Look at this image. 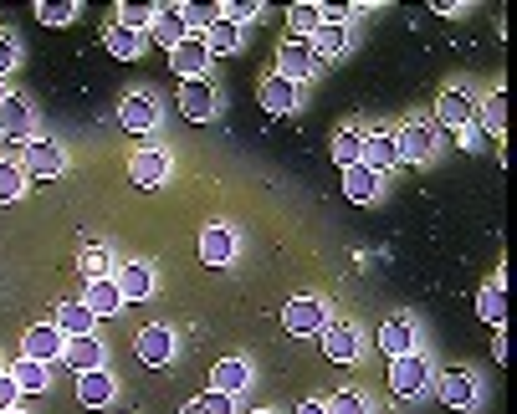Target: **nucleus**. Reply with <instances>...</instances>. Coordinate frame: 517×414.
Instances as JSON below:
<instances>
[{"instance_id": "49", "label": "nucleus", "mask_w": 517, "mask_h": 414, "mask_svg": "<svg viewBox=\"0 0 517 414\" xmlns=\"http://www.w3.org/2000/svg\"><path fill=\"white\" fill-rule=\"evenodd\" d=\"M0 103H6V87H0Z\"/></svg>"}, {"instance_id": "22", "label": "nucleus", "mask_w": 517, "mask_h": 414, "mask_svg": "<svg viewBox=\"0 0 517 414\" xmlns=\"http://www.w3.org/2000/svg\"><path fill=\"white\" fill-rule=\"evenodd\" d=\"M441 399L451 409H471V404H477V379H471L466 368H446V374H441Z\"/></svg>"}, {"instance_id": "30", "label": "nucleus", "mask_w": 517, "mask_h": 414, "mask_svg": "<svg viewBox=\"0 0 517 414\" xmlns=\"http://www.w3.org/2000/svg\"><path fill=\"white\" fill-rule=\"evenodd\" d=\"M93 322H98V317L82 307V302H62V307H57V328H62L67 338H88Z\"/></svg>"}, {"instance_id": "2", "label": "nucleus", "mask_w": 517, "mask_h": 414, "mask_svg": "<svg viewBox=\"0 0 517 414\" xmlns=\"http://www.w3.org/2000/svg\"><path fill=\"white\" fill-rule=\"evenodd\" d=\"M282 328H287V338L323 333V328H328V307H323L318 297H292V302L282 307Z\"/></svg>"}, {"instance_id": "26", "label": "nucleus", "mask_w": 517, "mask_h": 414, "mask_svg": "<svg viewBox=\"0 0 517 414\" xmlns=\"http://www.w3.org/2000/svg\"><path fill=\"white\" fill-rule=\"evenodd\" d=\"M343 195H349L354 205H369L379 195V174L364 169V164H349V169H343Z\"/></svg>"}, {"instance_id": "47", "label": "nucleus", "mask_w": 517, "mask_h": 414, "mask_svg": "<svg viewBox=\"0 0 517 414\" xmlns=\"http://www.w3.org/2000/svg\"><path fill=\"white\" fill-rule=\"evenodd\" d=\"M251 414H272V409H251Z\"/></svg>"}, {"instance_id": "50", "label": "nucleus", "mask_w": 517, "mask_h": 414, "mask_svg": "<svg viewBox=\"0 0 517 414\" xmlns=\"http://www.w3.org/2000/svg\"><path fill=\"white\" fill-rule=\"evenodd\" d=\"M0 374H6V368H0Z\"/></svg>"}, {"instance_id": "38", "label": "nucleus", "mask_w": 517, "mask_h": 414, "mask_svg": "<svg viewBox=\"0 0 517 414\" xmlns=\"http://www.w3.org/2000/svg\"><path fill=\"white\" fill-rule=\"evenodd\" d=\"M323 409H328V414H369V404H364V394H359V389H338Z\"/></svg>"}, {"instance_id": "9", "label": "nucleus", "mask_w": 517, "mask_h": 414, "mask_svg": "<svg viewBox=\"0 0 517 414\" xmlns=\"http://www.w3.org/2000/svg\"><path fill=\"white\" fill-rule=\"evenodd\" d=\"M0 138H11V144H31V103L6 92V103H0Z\"/></svg>"}, {"instance_id": "27", "label": "nucleus", "mask_w": 517, "mask_h": 414, "mask_svg": "<svg viewBox=\"0 0 517 414\" xmlns=\"http://www.w3.org/2000/svg\"><path fill=\"white\" fill-rule=\"evenodd\" d=\"M379 348L390 353V358H400V353H415V328H410V317H390L379 328Z\"/></svg>"}, {"instance_id": "25", "label": "nucleus", "mask_w": 517, "mask_h": 414, "mask_svg": "<svg viewBox=\"0 0 517 414\" xmlns=\"http://www.w3.org/2000/svg\"><path fill=\"white\" fill-rule=\"evenodd\" d=\"M103 46L118 57V62H134V57H144L149 52V36H139V31H123V26H108L103 31Z\"/></svg>"}, {"instance_id": "7", "label": "nucleus", "mask_w": 517, "mask_h": 414, "mask_svg": "<svg viewBox=\"0 0 517 414\" xmlns=\"http://www.w3.org/2000/svg\"><path fill=\"white\" fill-rule=\"evenodd\" d=\"M128 179H134V190H159L169 179V154L164 149H139L128 159Z\"/></svg>"}, {"instance_id": "46", "label": "nucleus", "mask_w": 517, "mask_h": 414, "mask_svg": "<svg viewBox=\"0 0 517 414\" xmlns=\"http://www.w3.org/2000/svg\"><path fill=\"white\" fill-rule=\"evenodd\" d=\"M180 414H205V409H200V399H190V404H185Z\"/></svg>"}, {"instance_id": "35", "label": "nucleus", "mask_w": 517, "mask_h": 414, "mask_svg": "<svg viewBox=\"0 0 517 414\" xmlns=\"http://www.w3.org/2000/svg\"><path fill=\"white\" fill-rule=\"evenodd\" d=\"M21 195H26V169H21V159H0V205L21 200Z\"/></svg>"}, {"instance_id": "3", "label": "nucleus", "mask_w": 517, "mask_h": 414, "mask_svg": "<svg viewBox=\"0 0 517 414\" xmlns=\"http://www.w3.org/2000/svg\"><path fill=\"white\" fill-rule=\"evenodd\" d=\"M395 149L405 164H425L430 154H436V128H430L425 118H410L400 133H395Z\"/></svg>"}, {"instance_id": "28", "label": "nucleus", "mask_w": 517, "mask_h": 414, "mask_svg": "<svg viewBox=\"0 0 517 414\" xmlns=\"http://www.w3.org/2000/svg\"><path fill=\"white\" fill-rule=\"evenodd\" d=\"M205 52H210V57H231V52H241V26H231V21H210V26H205Z\"/></svg>"}, {"instance_id": "31", "label": "nucleus", "mask_w": 517, "mask_h": 414, "mask_svg": "<svg viewBox=\"0 0 517 414\" xmlns=\"http://www.w3.org/2000/svg\"><path fill=\"white\" fill-rule=\"evenodd\" d=\"M318 26H323V11H318V0H297V6L287 11V31H292L297 41H308Z\"/></svg>"}, {"instance_id": "42", "label": "nucleus", "mask_w": 517, "mask_h": 414, "mask_svg": "<svg viewBox=\"0 0 517 414\" xmlns=\"http://www.w3.org/2000/svg\"><path fill=\"white\" fill-rule=\"evenodd\" d=\"M200 409H205V414H236V404H231V394H215V389H210V394L200 399Z\"/></svg>"}, {"instance_id": "15", "label": "nucleus", "mask_w": 517, "mask_h": 414, "mask_svg": "<svg viewBox=\"0 0 517 414\" xmlns=\"http://www.w3.org/2000/svg\"><path fill=\"white\" fill-rule=\"evenodd\" d=\"M77 302L88 307L93 317H118V312H123V292H118L113 276H103V282H88V292H82Z\"/></svg>"}, {"instance_id": "20", "label": "nucleus", "mask_w": 517, "mask_h": 414, "mask_svg": "<svg viewBox=\"0 0 517 414\" xmlns=\"http://www.w3.org/2000/svg\"><path fill=\"white\" fill-rule=\"evenodd\" d=\"M118 292H123V302H144V297H154V271L144 266V261H128L118 276Z\"/></svg>"}, {"instance_id": "48", "label": "nucleus", "mask_w": 517, "mask_h": 414, "mask_svg": "<svg viewBox=\"0 0 517 414\" xmlns=\"http://www.w3.org/2000/svg\"><path fill=\"white\" fill-rule=\"evenodd\" d=\"M6 414H26V409H6Z\"/></svg>"}, {"instance_id": "18", "label": "nucleus", "mask_w": 517, "mask_h": 414, "mask_svg": "<svg viewBox=\"0 0 517 414\" xmlns=\"http://www.w3.org/2000/svg\"><path fill=\"white\" fill-rule=\"evenodd\" d=\"M190 31H185V16H180V6H159V16H154V26H149V46H175L185 41Z\"/></svg>"}, {"instance_id": "14", "label": "nucleus", "mask_w": 517, "mask_h": 414, "mask_svg": "<svg viewBox=\"0 0 517 414\" xmlns=\"http://www.w3.org/2000/svg\"><path fill=\"white\" fill-rule=\"evenodd\" d=\"M180 113H185L190 123H205V118L215 113V87H210V77H195V82L180 87Z\"/></svg>"}, {"instance_id": "21", "label": "nucleus", "mask_w": 517, "mask_h": 414, "mask_svg": "<svg viewBox=\"0 0 517 414\" xmlns=\"http://www.w3.org/2000/svg\"><path fill=\"white\" fill-rule=\"evenodd\" d=\"M246 384H251V368H246L241 358H221V363L210 368V389H215V394H231V399H236Z\"/></svg>"}, {"instance_id": "41", "label": "nucleus", "mask_w": 517, "mask_h": 414, "mask_svg": "<svg viewBox=\"0 0 517 414\" xmlns=\"http://www.w3.org/2000/svg\"><path fill=\"white\" fill-rule=\"evenodd\" d=\"M256 16V0H221V21H231V26H246Z\"/></svg>"}, {"instance_id": "4", "label": "nucleus", "mask_w": 517, "mask_h": 414, "mask_svg": "<svg viewBox=\"0 0 517 414\" xmlns=\"http://www.w3.org/2000/svg\"><path fill=\"white\" fill-rule=\"evenodd\" d=\"M425 384H430V368H425L420 353H400V358H390V389H395L400 399H415Z\"/></svg>"}, {"instance_id": "16", "label": "nucleus", "mask_w": 517, "mask_h": 414, "mask_svg": "<svg viewBox=\"0 0 517 414\" xmlns=\"http://www.w3.org/2000/svg\"><path fill=\"white\" fill-rule=\"evenodd\" d=\"M308 52H313V62H338L343 52H349V26H318L313 36H308Z\"/></svg>"}, {"instance_id": "23", "label": "nucleus", "mask_w": 517, "mask_h": 414, "mask_svg": "<svg viewBox=\"0 0 517 414\" xmlns=\"http://www.w3.org/2000/svg\"><path fill=\"white\" fill-rule=\"evenodd\" d=\"M436 118L446 123V128H466L471 118H477V108H471V98L461 87H446L441 98H436Z\"/></svg>"}, {"instance_id": "12", "label": "nucleus", "mask_w": 517, "mask_h": 414, "mask_svg": "<svg viewBox=\"0 0 517 414\" xmlns=\"http://www.w3.org/2000/svg\"><path fill=\"white\" fill-rule=\"evenodd\" d=\"M318 338H323V353L333 363H354L359 358V328H354V322H328Z\"/></svg>"}, {"instance_id": "6", "label": "nucleus", "mask_w": 517, "mask_h": 414, "mask_svg": "<svg viewBox=\"0 0 517 414\" xmlns=\"http://www.w3.org/2000/svg\"><path fill=\"white\" fill-rule=\"evenodd\" d=\"M134 353H139V363L164 368L169 358H175V333H169L164 322H149V328H139V338H134Z\"/></svg>"}, {"instance_id": "36", "label": "nucleus", "mask_w": 517, "mask_h": 414, "mask_svg": "<svg viewBox=\"0 0 517 414\" xmlns=\"http://www.w3.org/2000/svg\"><path fill=\"white\" fill-rule=\"evenodd\" d=\"M154 16H159V6H118V21H113V26H123V31H139V36H149Z\"/></svg>"}, {"instance_id": "11", "label": "nucleus", "mask_w": 517, "mask_h": 414, "mask_svg": "<svg viewBox=\"0 0 517 414\" xmlns=\"http://www.w3.org/2000/svg\"><path fill=\"white\" fill-rule=\"evenodd\" d=\"M236 256V230L231 225H205L200 230V261L205 266H231Z\"/></svg>"}, {"instance_id": "8", "label": "nucleus", "mask_w": 517, "mask_h": 414, "mask_svg": "<svg viewBox=\"0 0 517 414\" xmlns=\"http://www.w3.org/2000/svg\"><path fill=\"white\" fill-rule=\"evenodd\" d=\"M118 123H123V133H149L159 123V103L149 98V92H128V98L118 103Z\"/></svg>"}, {"instance_id": "5", "label": "nucleus", "mask_w": 517, "mask_h": 414, "mask_svg": "<svg viewBox=\"0 0 517 414\" xmlns=\"http://www.w3.org/2000/svg\"><path fill=\"white\" fill-rule=\"evenodd\" d=\"M169 67H175L180 82H195V77H210V52H205V36H185L175 52H169Z\"/></svg>"}, {"instance_id": "43", "label": "nucleus", "mask_w": 517, "mask_h": 414, "mask_svg": "<svg viewBox=\"0 0 517 414\" xmlns=\"http://www.w3.org/2000/svg\"><path fill=\"white\" fill-rule=\"evenodd\" d=\"M16 399H21L16 379H11V374H0V414H6V409H16Z\"/></svg>"}, {"instance_id": "24", "label": "nucleus", "mask_w": 517, "mask_h": 414, "mask_svg": "<svg viewBox=\"0 0 517 414\" xmlns=\"http://www.w3.org/2000/svg\"><path fill=\"white\" fill-rule=\"evenodd\" d=\"M77 399L93 404V409L113 404V374H108V368H88V374H77Z\"/></svg>"}, {"instance_id": "17", "label": "nucleus", "mask_w": 517, "mask_h": 414, "mask_svg": "<svg viewBox=\"0 0 517 414\" xmlns=\"http://www.w3.org/2000/svg\"><path fill=\"white\" fill-rule=\"evenodd\" d=\"M262 108H267L272 118H287V113L297 108V82H287L282 72L262 77Z\"/></svg>"}, {"instance_id": "44", "label": "nucleus", "mask_w": 517, "mask_h": 414, "mask_svg": "<svg viewBox=\"0 0 517 414\" xmlns=\"http://www.w3.org/2000/svg\"><path fill=\"white\" fill-rule=\"evenodd\" d=\"M11 67H16V41H11V36H0V77H6Z\"/></svg>"}, {"instance_id": "1", "label": "nucleus", "mask_w": 517, "mask_h": 414, "mask_svg": "<svg viewBox=\"0 0 517 414\" xmlns=\"http://www.w3.org/2000/svg\"><path fill=\"white\" fill-rule=\"evenodd\" d=\"M21 169L31 179H62L67 174V149L57 138H31V144H21Z\"/></svg>"}, {"instance_id": "33", "label": "nucleus", "mask_w": 517, "mask_h": 414, "mask_svg": "<svg viewBox=\"0 0 517 414\" xmlns=\"http://www.w3.org/2000/svg\"><path fill=\"white\" fill-rule=\"evenodd\" d=\"M6 374L16 379L21 394H36V389H47V363H36V358H21L16 368H6Z\"/></svg>"}, {"instance_id": "37", "label": "nucleus", "mask_w": 517, "mask_h": 414, "mask_svg": "<svg viewBox=\"0 0 517 414\" xmlns=\"http://www.w3.org/2000/svg\"><path fill=\"white\" fill-rule=\"evenodd\" d=\"M72 16H77V0H41V6H36L41 26H67Z\"/></svg>"}, {"instance_id": "29", "label": "nucleus", "mask_w": 517, "mask_h": 414, "mask_svg": "<svg viewBox=\"0 0 517 414\" xmlns=\"http://www.w3.org/2000/svg\"><path fill=\"white\" fill-rule=\"evenodd\" d=\"M77 374H88V368H103V343L88 333V338H67V353H62Z\"/></svg>"}, {"instance_id": "19", "label": "nucleus", "mask_w": 517, "mask_h": 414, "mask_svg": "<svg viewBox=\"0 0 517 414\" xmlns=\"http://www.w3.org/2000/svg\"><path fill=\"white\" fill-rule=\"evenodd\" d=\"M359 164L364 169H395L400 164V149H395V133H369L364 138V149H359Z\"/></svg>"}, {"instance_id": "34", "label": "nucleus", "mask_w": 517, "mask_h": 414, "mask_svg": "<svg viewBox=\"0 0 517 414\" xmlns=\"http://www.w3.org/2000/svg\"><path fill=\"white\" fill-rule=\"evenodd\" d=\"M359 149H364V133H359V128H343V133H333V164H338V169L359 164Z\"/></svg>"}, {"instance_id": "10", "label": "nucleus", "mask_w": 517, "mask_h": 414, "mask_svg": "<svg viewBox=\"0 0 517 414\" xmlns=\"http://www.w3.org/2000/svg\"><path fill=\"white\" fill-rule=\"evenodd\" d=\"M62 353H67V333L57 328V322H36V328L26 333V358L52 363V358H62Z\"/></svg>"}, {"instance_id": "13", "label": "nucleus", "mask_w": 517, "mask_h": 414, "mask_svg": "<svg viewBox=\"0 0 517 414\" xmlns=\"http://www.w3.org/2000/svg\"><path fill=\"white\" fill-rule=\"evenodd\" d=\"M313 67H318V62H313V52H308V41L287 36V41L277 46V72H282L287 82H303V77H308Z\"/></svg>"}, {"instance_id": "39", "label": "nucleus", "mask_w": 517, "mask_h": 414, "mask_svg": "<svg viewBox=\"0 0 517 414\" xmlns=\"http://www.w3.org/2000/svg\"><path fill=\"white\" fill-rule=\"evenodd\" d=\"M108 271H113V261H108L103 246H88V251H82V276H88V282H103Z\"/></svg>"}, {"instance_id": "32", "label": "nucleus", "mask_w": 517, "mask_h": 414, "mask_svg": "<svg viewBox=\"0 0 517 414\" xmlns=\"http://www.w3.org/2000/svg\"><path fill=\"white\" fill-rule=\"evenodd\" d=\"M477 317L492 322V328H502V317H507V297H502V282H487L477 292Z\"/></svg>"}, {"instance_id": "40", "label": "nucleus", "mask_w": 517, "mask_h": 414, "mask_svg": "<svg viewBox=\"0 0 517 414\" xmlns=\"http://www.w3.org/2000/svg\"><path fill=\"white\" fill-rule=\"evenodd\" d=\"M482 123H487V133L507 128V92H492V98L482 103Z\"/></svg>"}, {"instance_id": "45", "label": "nucleus", "mask_w": 517, "mask_h": 414, "mask_svg": "<svg viewBox=\"0 0 517 414\" xmlns=\"http://www.w3.org/2000/svg\"><path fill=\"white\" fill-rule=\"evenodd\" d=\"M292 414H328V409H323V404H318V399H303V404H297V409H292Z\"/></svg>"}]
</instances>
